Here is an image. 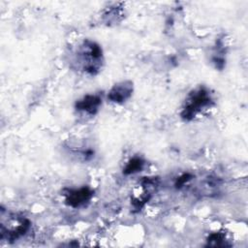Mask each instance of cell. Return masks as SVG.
<instances>
[{
	"mask_svg": "<svg viewBox=\"0 0 248 248\" xmlns=\"http://www.w3.org/2000/svg\"><path fill=\"white\" fill-rule=\"evenodd\" d=\"M226 235L222 232H212L208 238H207V245L213 246V247H224V246H230L229 243H227Z\"/></svg>",
	"mask_w": 248,
	"mask_h": 248,
	"instance_id": "obj_8",
	"label": "cell"
},
{
	"mask_svg": "<svg viewBox=\"0 0 248 248\" xmlns=\"http://www.w3.org/2000/svg\"><path fill=\"white\" fill-rule=\"evenodd\" d=\"M211 103V94L204 86H200L192 90L188 94L183 105L182 110L180 112L181 118L185 121L192 120L199 112L209 107Z\"/></svg>",
	"mask_w": 248,
	"mask_h": 248,
	"instance_id": "obj_2",
	"label": "cell"
},
{
	"mask_svg": "<svg viewBox=\"0 0 248 248\" xmlns=\"http://www.w3.org/2000/svg\"><path fill=\"white\" fill-rule=\"evenodd\" d=\"M64 195L66 204L77 208L84 205L91 200L93 191L88 187H80L78 189H69Z\"/></svg>",
	"mask_w": 248,
	"mask_h": 248,
	"instance_id": "obj_4",
	"label": "cell"
},
{
	"mask_svg": "<svg viewBox=\"0 0 248 248\" xmlns=\"http://www.w3.org/2000/svg\"><path fill=\"white\" fill-rule=\"evenodd\" d=\"M192 179V175L190 173H183L182 175H180L177 179H176V182H175V186L177 188H181L183 187L189 180Z\"/></svg>",
	"mask_w": 248,
	"mask_h": 248,
	"instance_id": "obj_9",
	"label": "cell"
},
{
	"mask_svg": "<svg viewBox=\"0 0 248 248\" xmlns=\"http://www.w3.org/2000/svg\"><path fill=\"white\" fill-rule=\"evenodd\" d=\"M133 93V82L131 80H123L114 84L108 93V99L115 104H123Z\"/></svg>",
	"mask_w": 248,
	"mask_h": 248,
	"instance_id": "obj_5",
	"label": "cell"
},
{
	"mask_svg": "<svg viewBox=\"0 0 248 248\" xmlns=\"http://www.w3.org/2000/svg\"><path fill=\"white\" fill-rule=\"evenodd\" d=\"M143 166H144V161L140 157H133L126 164L123 170V173L125 175L134 174L136 172L140 171L143 169Z\"/></svg>",
	"mask_w": 248,
	"mask_h": 248,
	"instance_id": "obj_7",
	"label": "cell"
},
{
	"mask_svg": "<svg viewBox=\"0 0 248 248\" xmlns=\"http://www.w3.org/2000/svg\"><path fill=\"white\" fill-rule=\"evenodd\" d=\"M13 222V225L5 226L1 225V239H6L7 241L13 242L19 237L23 236L30 229V221L26 218H20L16 219V225H15V219L11 220Z\"/></svg>",
	"mask_w": 248,
	"mask_h": 248,
	"instance_id": "obj_3",
	"label": "cell"
},
{
	"mask_svg": "<svg viewBox=\"0 0 248 248\" xmlns=\"http://www.w3.org/2000/svg\"><path fill=\"white\" fill-rule=\"evenodd\" d=\"M101 104H102V99L99 95L87 94L76 102V108L78 111H82L87 114L94 115L99 110Z\"/></svg>",
	"mask_w": 248,
	"mask_h": 248,
	"instance_id": "obj_6",
	"label": "cell"
},
{
	"mask_svg": "<svg viewBox=\"0 0 248 248\" xmlns=\"http://www.w3.org/2000/svg\"><path fill=\"white\" fill-rule=\"evenodd\" d=\"M76 61L84 73L91 76L98 74L104 63L102 47L94 41L84 40L78 46Z\"/></svg>",
	"mask_w": 248,
	"mask_h": 248,
	"instance_id": "obj_1",
	"label": "cell"
}]
</instances>
